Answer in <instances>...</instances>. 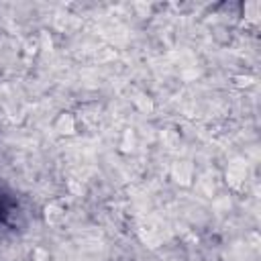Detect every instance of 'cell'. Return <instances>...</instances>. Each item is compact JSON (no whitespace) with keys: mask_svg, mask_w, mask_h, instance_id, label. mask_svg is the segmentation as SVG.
Returning <instances> with one entry per match:
<instances>
[{"mask_svg":"<svg viewBox=\"0 0 261 261\" xmlns=\"http://www.w3.org/2000/svg\"><path fill=\"white\" fill-rule=\"evenodd\" d=\"M16 212V200L0 190V222H8V218Z\"/></svg>","mask_w":261,"mask_h":261,"instance_id":"1","label":"cell"}]
</instances>
